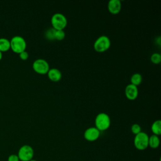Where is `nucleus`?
Instances as JSON below:
<instances>
[{"mask_svg": "<svg viewBox=\"0 0 161 161\" xmlns=\"http://www.w3.org/2000/svg\"><path fill=\"white\" fill-rule=\"evenodd\" d=\"M95 127L100 131L108 130L111 125V119L105 113H99L95 118Z\"/></svg>", "mask_w": 161, "mask_h": 161, "instance_id": "f257e3e1", "label": "nucleus"}, {"mask_svg": "<svg viewBox=\"0 0 161 161\" xmlns=\"http://www.w3.org/2000/svg\"><path fill=\"white\" fill-rule=\"evenodd\" d=\"M10 41V48L17 53H19L26 50V42L23 37L20 35H15L11 38Z\"/></svg>", "mask_w": 161, "mask_h": 161, "instance_id": "f03ea898", "label": "nucleus"}, {"mask_svg": "<svg viewBox=\"0 0 161 161\" xmlns=\"http://www.w3.org/2000/svg\"><path fill=\"white\" fill-rule=\"evenodd\" d=\"M51 24L55 30H64L67 25V19L65 16L60 13H56L52 16Z\"/></svg>", "mask_w": 161, "mask_h": 161, "instance_id": "7ed1b4c3", "label": "nucleus"}, {"mask_svg": "<svg viewBox=\"0 0 161 161\" xmlns=\"http://www.w3.org/2000/svg\"><path fill=\"white\" fill-rule=\"evenodd\" d=\"M111 46V40L108 36L101 35L99 36L94 43L93 47L96 52L103 53L108 50Z\"/></svg>", "mask_w": 161, "mask_h": 161, "instance_id": "20e7f679", "label": "nucleus"}, {"mask_svg": "<svg viewBox=\"0 0 161 161\" xmlns=\"http://www.w3.org/2000/svg\"><path fill=\"white\" fill-rule=\"evenodd\" d=\"M148 135L143 131L136 135L133 144L135 147L138 150H144L148 147Z\"/></svg>", "mask_w": 161, "mask_h": 161, "instance_id": "39448f33", "label": "nucleus"}, {"mask_svg": "<svg viewBox=\"0 0 161 161\" xmlns=\"http://www.w3.org/2000/svg\"><path fill=\"white\" fill-rule=\"evenodd\" d=\"M17 155L19 161H30L34 156L33 148L29 145H24L19 148Z\"/></svg>", "mask_w": 161, "mask_h": 161, "instance_id": "423d86ee", "label": "nucleus"}, {"mask_svg": "<svg viewBox=\"0 0 161 161\" xmlns=\"http://www.w3.org/2000/svg\"><path fill=\"white\" fill-rule=\"evenodd\" d=\"M33 70L39 74H47L50 69L49 64L48 62L43 58L36 59L32 64Z\"/></svg>", "mask_w": 161, "mask_h": 161, "instance_id": "0eeeda50", "label": "nucleus"}, {"mask_svg": "<svg viewBox=\"0 0 161 161\" xmlns=\"http://www.w3.org/2000/svg\"><path fill=\"white\" fill-rule=\"evenodd\" d=\"M100 132L95 126L89 127L85 130L84 137L88 142H94L99 138Z\"/></svg>", "mask_w": 161, "mask_h": 161, "instance_id": "6e6552de", "label": "nucleus"}, {"mask_svg": "<svg viewBox=\"0 0 161 161\" xmlns=\"http://www.w3.org/2000/svg\"><path fill=\"white\" fill-rule=\"evenodd\" d=\"M125 94L126 98L129 100H135L138 95V89L137 86L131 84H128L125 89Z\"/></svg>", "mask_w": 161, "mask_h": 161, "instance_id": "1a4fd4ad", "label": "nucleus"}, {"mask_svg": "<svg viewBox=\"0 0 161 161\" xmlns=\"http://www.w3.org/2000/svg\"><path fill=\"white\" fill-rule=\"evenodd\" d=\"M121 9V3L119 0H110L108 3V9L113 14L119 13Z\"/></svg>", "mask_w": 161, "mask_h": 161, "instance_id": "9d476101", "label": "nucleus"}, {"mask_svg": "<svg viewBox=\"0 0 161 161\" xmlns=\"http://www.w3.org/2000/svg\"><path fill=\"white\" fill-rule=\"evenodd\" d=\"M48 79L52 82H58L62 78V73L60 70L56 68L50 69L47 72Z\"/></svg>", "mask_w": 161, "mask_h": 161, "instance_id": "9b49d317", "label": "nucleus"}, {"mask_svg": "<svg viewBox=\"0 0 161 161\" xmlns=\"http://www.w3.org/2000/svg\"><path fill=\"white\" fill-rule=\"evenodd\" d=\"M160 145V138L158 136L152 135L148 137V147L152 148H157Z\"/></svg>", "mask_w": 161, "mask_h": 161, "instance_id": "f8f14e48", "label": "nucleus"}, {"mask_svg": "<svg viewBox=\"0 0 161 161\" xmlns=\"http://www.w3.org/2000/svg\"><path fill=\"white\" fill-rule=\"evenodd\" d=\"M151 130L153 135L159 136L161 134V121L160 119L155 120L151 126Z\"/></svg>", "mask_w": 161, "mask_h": 161, "instance_id": "ddd939ff", "label": "nucleus"}, {"mask_svg": "<svg viewBox=\"0 0 161 161\" xmlns=\"http://www.w3.org/2000/svg\"><path fill=\"white\" fill-rule=\"evenodd\" d=\"M10 48V41L6 38H0V51L6 52Z\"/></svg>", "mask_w": 161, "mask_h": 161, "instance_id": "4468645a", "label": "nucleus"}, {"mask_svg": "<svg viewBox=\"0 0 161 161\" xmlns=\"http://www.w3.org/2000/svg\"><path fill=\"white\" fill-rule=\"evenodd\" d=\"M142 81V75L139 73L133 74L130 78V84L138 86L141 84Z\"/></svg>", "mask_w": 161, "mask_h": 161, "instance_id": "2eb2a0df", "label": "nucleus"}, {"mask_svg": "<svg viewBox=\"0 0 161 161\" xmlns=\"http://www.w3.org/2000/svg\"><path fill=\"white\" fill-rule=\"evenodd\" d=\"M55 30L54 28H49L47 29L45 31V37L48 40H55Z\"/></svg>", "mask_w": 161, "mask_h": 161, "instance_id": "dca6fc26", "label": "nucleus"}, {"mask_svg": "<svg viewBox=\"0 0 161 161\" xmlns=\"http://www.w3.org/2000/svg\"><path fill=\"white\" fill-rule=\"evenodd\" d=\"M150 60L155 64H159L161 62V55L157 52L152 53L150 57Z\"/></svg>", "mask_w": 161, "mask_h": 161, "instance_id": "f3484780", "label": "nucleus"}, {"mask_svg": "<svg viewBox=\"0 0 161 161\" xmlns=\"http://www.w3.org/2000/svg\"><path fill=\"white\" fill-rule=\"evenodd\" d=\"M65 36V33L64 30H55V40L61 41L64 39Z\"/></svg>", "mask_w": 161, "mask_h": 161, "instance_id": "a211bd4d", "label": "nucleus"}, {"mask_svg": "<svg viewBox=\"0 0 161 161\" xmlns=\"http://www.w3.org/2000/svg\"><path fill=\"white\" fill-rule=\"evenodd\" d=\"M131 131L134 135H136L142 131V128L138 124L135 123L131 126Z\"/></svg>", "mask_w": 161, "mask_h": 161, "instance_id": "6ab92c4d", "label": "nucleus"}, {"mask_svg": "<svg viewBox=\"0 0 161 161\" xmlns=\"http://www.w3.org/2000/svg\"><path fill=\"white\" fill-rule=\"evenodd\" d=\"M19 55L20 58L22 59V60H26V59H28V56H29L28 53L26 50H25V51H23V52L19 53Z\"/></svg>", "mask_w": 161, "mask_h": 161, "instance_id": "aec40b11", "label": "nucleus"}, {"mask_svg": "<svg viewBox=\"0 0 161 161\" xmlns=\"http://www.w3.org/2000/svg\"><path fill=\"white\" fill-rule=\"evenodd\" d=\"M8 161H19L17 154H11L8 157Z\"/></svg>", "mask_w": 161, "mask_h": 161, "instance_id": "412c9836", "label": "nucleus"}, {"mask_svg": "<svg viewBox=\"0 0 161 161\" xmlns=\"http://www.w3.org/2000/svg\"><path fill=\"white\" fill-rule=\"evenodd\" d=\"M2 57H3V55H2V52L0 51V60L2 58Z\"/></svg>", "mask_w": 161, "mask_h": 161, "instance_id": "4be33fe9", "label": "nucleus"}, {"mask_svg": "<svg viewBox=\"0 0 161 161\" xmlns=\"http://www.w3.org/2000/svg\"><path fill=\"white\" fill-rule=\"evenodd\" d=\"M30 161H37V160H34V159H32V160H30Z\"/></svg>", "mask_w": 161, "mask_h": 161, "instance_id": "5701e85b", "label": "nucleus"}]
</instances>
